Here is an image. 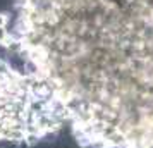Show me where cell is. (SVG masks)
Masks as SVG:
<instances>
[{"instance_id": "obj_8", "label": "cell", "mask_w": 153, "mask_h": 148, "mask_svg": "<svg viewBox=\"0 0 153 148\" xmlns=\"http://www.w3.org/2000/svg\"><path fill=\"white\" fill-rule=\"evenodd\" d=\"M4 85H5V78H2V76H0V88H2Z\"/></svg>"}, {"instance_id": "obj_7", "label": "cell", "mask_w": 153, "mask_h": 148, "mask_svg": "<svg viewBox=\"0 0 153 148\" xmlns=\"http://www.w3.org/2000/svg\"><path fill=\"white\" fill-rule=\"evenodd\" d=\"M17 147H19V148H31V147L28 145V141H26V140H22L21 143H17Z\"/></svg>"}, {"instance_id": "obj_1", "label": "cell", "mask_w": 153, "mask_h": 148, "mask_svg": "<svg viewBox=\"0 0 153 148\" xmlns=\"http://www.w3.org/2000/svg\"><path fill=\"white\" fill-rule=\"evenodd\" d=\"M22 140H26V129H24V126L10 127L4 134V141H10V143H16V145L21 143Z\"/></svg>"}, {"instance_id": "obj_3", "label": "cell", "mask_w": 153, "mask_h": 148, "mask_svg": "<svg viewBox=\"0 0 153 148\" xmlns=\"http://www.w3.org/2000/svg\"><path fill=\"white\" fill-rule=\"evenodd\" d=\"M12 38H14V35L12 33H9L7 28H0V47H7L9 43L12 42Z\"/></svg>"}, {"instance_id": "obj_5", "label": "cell", "mask_w": 153, "mask_h": 148, "mask_svg": "<svg viewBox=\"0 0 153 148\" xmlns=\"http://www.w3.org/2000/svg\"><path fill=\"white\" fill-rule=\"evenodd\" d=\"M91 148H108V143H107V140H103L100 136V138H95L91 141Z\"/></svg>"}, {"instance_id": "obj_6", "label": "cell", "mask_w": 153, "mask_h": 148, "mask_svg": "<svg viewBox=\"0 0 153 148\" xmlns=\"http://www.w3.org/2000/svg\"><path fill=\"white\" fill-rule=\"evenodd\" d=\"M9 22H10V12H7V10L0 12V28H7Z\"/></svg>"}, {"instance_id": "obj_4", "label": "cell", "mask_w": 153, "mask_h": 148, "mask_svg": "<svg viewBox=\"0 0 153 148\" xmlns=\"http://www.w3.org/2000/svg\"><path fill=\"white\" fill-rule=\"evenodd\" d=\"M12 71V65L5 60V59H2L0 57V76L2 78H5V76H9V72Z\"/></svg>"}, {"instance_id": "obj_2", "label": "cell", "mask_w": 153, "mask_h": 148, "mask_svg": "<svg viewBox=\"0 0 153 148\" xmlns=\"http://www.w3.org/2000/svg\"><path fill=\"white\" fill-rule=\"evenodd\" d=\"M72 136H74V140H76L77 147L81 148H91V138L88 136V134L84 133V131H81V129H72Z\"/></svg>"}]
</instances>
